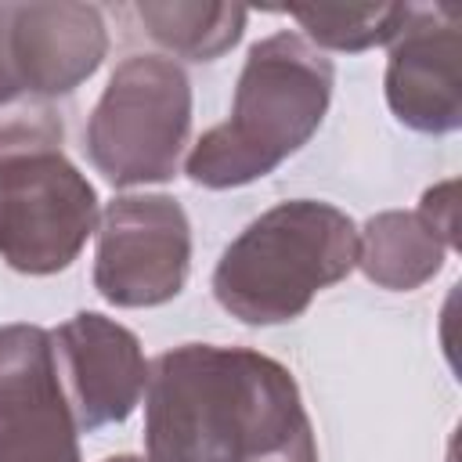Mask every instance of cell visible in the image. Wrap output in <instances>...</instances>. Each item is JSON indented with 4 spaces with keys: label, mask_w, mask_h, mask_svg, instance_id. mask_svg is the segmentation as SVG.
Listing matches in <instances>:
<instances>
[{
    "label": "cell",
    "mask_w": 462,
    "mask_h": 462,
    "mask_svg": "<svg viewBox=\"0 0 462 462\" xmlns=\"http://www.w3.org/2000/svg\"><path fill=\"white\" fill-rule=\"evenodd\" d=\"M318 451L292 372L249 346L180 343L148 365L144 462H274Z\"/></svg>",
    "instance_id": "1"
},
{
    "label": "cell",
    "mask_w": 462,
    "mask_h": 462,
    "mask_svg": "<svg viewBox=\"0 0 462 462\" xmlns=\"http://www.w3.org/2000/svg\"><path fill=\"white\" fill-rule=\"evenodd\" d=\"M332 83V61L300 32L256 40L238 72L231 116L191 144L184 173L213 191L267 177L318 134Z\"/></svg>",
    "instance_id": "2"
},
{
    "label": "cell",
    "mask_w": 462,
    "mask_h": 462,
    "mask_svg": "<svg viewBox=\"0 0 462 462\" xmlns=\"http://www.w3.org/2000/svg\"><path fill=\"white\" fill-rule=\"evenodd\" d=\"M61 137L47 101L0 108V260L18 274L65 271L101 220L97 191L61 152Z\"/></svg>",
    "instance_id": "3"
},
{
    "label": "cell",
    "mask_w": 462,
    "mask_h": 462,
    "mask_svg": "<svg viewBox=\"0 0 462 462\" xmlns=\"http://www.w3.org/2000/svg\"><path fill=\"white\" fill-rule=\"evenodd\" d=\"M354 267V220L332 202L289 199L227 242L213 267V296L245 325H285Z\"/></svg>",
    "instance_id": "4"
},
{
    "label": "cell",
    "mask_w": 462,
    "mask_h": 462,
    "mask_svg": "<svg viewBox=\"0 0 462 462\" xmlns=\"http://www.w3.org/2000/svg\"><path fill=\"white\" fill-rule=\"evenodd\" d=\"M191 130V83L173 58L130 54L108 76L90 119L87 155L116 188L177 173Z\"/></svg>",
    "instance_id": "5"
},
{
    "label": "cell",
    "mask_w": 462,
    "mask_h": 462,
    "mask_svg": "<svg viewBox=\"0 0 462 462\" xmlns=\"http://www.w3.org/2000/svg\"><path fill=\"white\" fill-rule=\"evenodd\" d=\"M94 235V289L112 307H159L184 289L191 224L173 195H119Z\"/></svg>",
    "instance_id": "6"
},
{
    "label": "cell",
    "mask_w": 462,
    "mask_h": 462,
    "mask_svg": "<svg viewBox=\"0 0 462 462\" xmlns=\"http://www.w3.org/2000/svg\"><path fill=\"white\" fill-rule=\"evenodd\" d=\"M0 462H83L47 328L0 325Z\"/></svg>",
    "instance_id": "7"
},
{
    "label": "cell",
    "mask_w": 462,
    "mask_h": 462,
    "mask_svg": "<svg viewBox=\"0 0 462 462\" xmlns=\"http://www.w3.org/2000/svg\"><path fill=\"white\" fill-rule=\"evenodd\" d=\"M386 105L415 134H455L462 126V22L448 4L408 11L386 58Z\"/></svg>",
    "instance_id": "8"
},
{
    "label": "cell",
    "mask_w": 462,
    "mask_h": 462,
    "mask_svg": "<svg viewBox=\"0 0 462 462\" xmlns=\"http://www.w3.org/2000/svg\"><path fill=\"white\" fill-rule=\"evenodd\" d=\"M51 339L76 426L94 433L101 426L126 422L148 386L141 339L97 310H76L51 332Z\"/></svg>",
    "instance_id": "9"
},
{
    "label": "cell",
    "mask_w": 462,
    "mask_h": 462,
    "mask_svg": "<svg viewBox=\"0 0 462 462\" xmlns=\"http://www.w3.org/2000/svg\"><path fill=\"white\" fill-rule=\"evenodd\" d=\"M108 54V29L94 4H14L11 58L22 90L36 97L72 94Z\"/></svg>",
    "instance_id": "10"
},
{
    "label": "cell",
    "mask_w": 462,
    "mask_h": 462,
    "mask_svg": "<svg viewBox=\"0 0 462 462\" xmlns=\"http://www.w3.org/2000/svg\"><path fill=\"white\" fill-rule=\"evenodd\" d=\"M448 245L433 227L408 209H386L357 231V267L368 282L390 292H411L444 267Z\"/></svg>",
    "instance_id": "11"
},
{
    "label": "cell",
    "mask_w": 462,
    "mask_h": 462,
    "mask_svg": "<svg viewBox=\"0 0 462 462\" xmlns=\"http://www.w3.org/2000/svg\"><path fill=\"white\" fill-rule=\"evenodd\" d=\"M134 11L159 47L191 61H213L227 54L249 22V11L238 4L202 0H141Z\"/></svg>",
    "instance_id": "12"
},
{
    "label": "cell",
    "mask_w": 462,
    "mask_h": 462,
    "mask_svg": "<svg viewBox=\"0 0 462 462\" xmlns=\"http://www.w3.org/2000/svg\"><path fill=\"white\" fill-rule=\"evenodd\" d=\"M411 4H350V7H292L289 14L303 25V40L318 51H368L393 43L408 22Z\"/></svg>",
    "instance_id": "13"
},
{
    "label": "cell",
    "mask_w": 462,
    "mask_h": 462,
    "mask_svg": "<svg viewBox=\"0 0 462 462\" xmlns=\"http://www.w3.org/2000/svg\"><path fill=\"white\" fill-rule=\"evenodd\" d=\"M430 227L433 235L448 245V249H458V180H440L433 188L422 191V202L415 209Z\"/></svg>",
    "instance_id": "14"
},
{
    "label": "cell",
    "mask_w": 462,
    "mask_h": 462,
    "mask_svg": "<svg viewBox=\"0 0 462 462\" xmlns=\"http://www.w3.org/2000/svg\"><path fill=\"white\" fill-rule=\"evenodd\" d=\"M11 7L14 4H0V108L22 94L14 58H11Z\"/></svg>",
    "instance_id": "15"
},
{
    "label": "cell",
    "mask_w": 462,
    "mask_h": 462,
    "mask_svg": "<svg viewBox=\"0 0 462 462\" xmlns=\"http://www.w3.org/2000/svg\"><path fill=\"white\" fill-rule=\"evenodd\" d=\"M274 462H318V451H300V455H285V458H274Z\"/></svg>",
    "instance_id": "16"
},
{
    "label": "cell",
    "mask_w": 462,
    "mask_h": 462,
    "mask_svg": "<svg viewBox=\"0 0 462 462\" xmlns=\"http://www.w3.org/2000/svg\"><path fill=\"white\" fill-rule=\"evenodd\" d=\"M105 462H144L141 455H112V458H105Z\"/></svg>",
    "instance_id": "17"
}]
</instances>
